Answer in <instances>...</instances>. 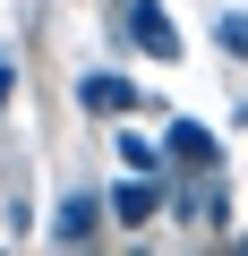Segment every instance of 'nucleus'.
<instances>
[{
  "label": "nucleus",
  "instance_id": "nucleus-1",
  "mask_svg": "<svg viewBox=\"0 0 248 256\" xmlns=\"http://www.w3.org/2000/svg\"><path fill=\"white\" fill-rule=\"evenodd\" d=\"M214 154H222V146L205 137L197 120H180V128H171V146H163V162H180V171H214Z\"/></svg>",
  "mask_w": 248,
  "mask_h": 256
},
{
  "label": "nucleus",
  "instance_id": "nucleus-3",
  "mask_svg": "<svg viewBox=\"0 0 248 256\" xmlns=\"http://www.w3.org/2000/svg\"><path fill=\"white\" fill-rule=\"evenodd\" d=\"M94 222H103V214H94V196H69V205L52 214V239H60V248H86V239H94Z\"/></svg>",
  "mask_w": 248,
  "mask_h": 256
},
{
  "label": "nucleus",
  "instance_id": "nucleus-2",
  "mask_svg": "<svg viewBox=\"0 0 248 256\" xmlns=\"http://www.w3.org/2000/svg\"><path fill=\"white\" fill-rule=\"evenodd\" d=\"M129 34H137L154 60H180V34L163 26V9H154V0H129Z\"/></svg>",
  "mask_w": 248,
  "mask_h": 256
},
{
  "label": "nucleus",
  "instance_id": "nucleus-5",
  "mask_svg": "<svg viewBox=\"0 0 248 256\" xmlns=\"http://www.w3.org/2000/svg\"><path fill=\"white\" fill-rule=\"evenodd\" d=\"M154 205H163V196H154V180H129V188L111 196V214H120V222H146Z\"/></svg>",
  "mask_w": 248,
  "mask_h": 256
},
{
  "label": "nucleus",
  "instance_id": "nucleus-7",
  "mask_svg": "<svg viewBox=\"0 0 248 256\" xmlns=\"http://www.w3.org/2000/svg\"><path fill=\"white\" fill-rule=\"evenodd\" d=\"M18 94V60H0V102H9Z\"/></svg>",
  "mask_w": 248,
  "mask_h": 256
},
{
  "label": "nucleus",
  "instance_id": "nucleus-4",
  "mask_svg": "<svg viewBox=\"0 0 248 256\" xmlns=\"http://www.w3.org/2000/svg\"><path fill=\"white\" fill-rule=\"evenodd\" d=\"M86 102H94V111H129L137 86H129V77H86Z\"/></svg>",
  "mask_w": 248,
  "mask_h": 256
},
{
  "label": "nucleus",
  "instance_id": "nucleus-6",
  "mask_svg": "<svg viewBox=\"0 0 248 256\" xmlns=\"http://www.w3.org/2000/svg\"><path fill=\"white\" fill-rule=\"evenodd\" d=\"M120 162H129V171H163V154H154V146H137V137H120Z\"/></svg>",
  "mask_w": 248,
  "mask_h": 256
}]
</instances>
